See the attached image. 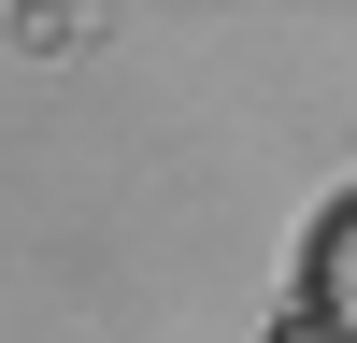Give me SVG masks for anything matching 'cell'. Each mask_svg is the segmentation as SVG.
<instances>
[{"mask_svg": "<svg viewBox=\"0 0 357 343\" xmlns=\"http://www.w3.org/2000/svg\"><path fill=\"white\" fill-rule=\"evenodd\" d=\"M301 286H314V314H343V329H357V200H329V215H314Z\"/></svg>", "mask_w": 357, "mask_h": 343, "instance_id": "obj_1", "label": "cell"}, {"mask_svg": "<svg viewBox=\"0 0 357 343\" xmlns=\"http://www.w3.org/2000/svg\"><path fill=\"white\" fill-rule=\"evenodd\" d=\"M257 343H357V329H343V314H314V300H301L286 329H257Z\"/></svg>", "mask_w": 357, "mask_h": 343, "instance_id": "obj_2", "label": "cell"}]
</instances>
